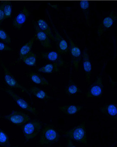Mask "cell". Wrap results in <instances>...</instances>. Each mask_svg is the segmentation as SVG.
<instances>
[{
  "label": "cell",
  "instance_id": "cell-1",
  "mask_svg": "<svg viewBox=\"0 0 117 147\" xmlns=\"http://www.w3.org/2000/svg\"><path fill=\"white\" fill-rule=\"evenodd\" d=\"M60 135L52 126L48 125L43 129L39 143L41 146H48L52 145L58 142Z\"/></svg>",
  "mask_w": 117,
  "mask_h": 147
},
{
  "label": "cell",
  "instance_id": "cell-2",
  "mask_svg": "<svg viewBox=\"0 0 117 147\" xmlns=\"http://www.w3.org/2000/svg\"><path fill=\"white\" fill-rule=\"evenodd\" d=\"M64 135L67 139H71L84 145H87L85 122H83L74 128L66 131L64 133Z\"/></svg>",
  "mask_w": 117,
  "mask_h": 147
},
{
  "label": "cell",
  "instance_id": "cell-3",
  "mask_svg": "<svg viewBox=\"0 0 117 147\" xmlns=\"http://www.w3.org/2000/svg\"><path fill=\"white\" fill-rule=\"evenodd\" d=\"M42 124L40 121L35 119L28 121L23 126V135L26 141H28L37 136L41 130Z\"/></svg>",
  "mask_w": 117,
  "mask_h": 147
},
{
  "label": "cell",
  "instance_id": "cell-4",
  "mask_svg": "<svg viewBox=\"0 0 117 147\" xmlns=\"http://www.w3.org/2000/svg\"><path fill=\"white\" fill-rule=\"evenodd\" d=\"M1 65L3 70L4 72V78L6 84L9 87L12 88H17L21 90L23 92H25L26 93L29 95L31 98L32 94L30 93L29 90L27 88H25L23 86L17 82V80L15 79L13 74L9 71V70L6 67L4 63L3 62H1Z\"/></svg>",
  "mask_w": 117,
  "mask_h": 147
},
{
  "label": "cell",
  "instance_id": "cell-5",
  "mask_svg": "<svg viewBox=\"0 0 117 147\" xmlns=\"http://www.w3.org/2000/svg\"><path fill=\"white\" fill-rule=\"evenodd\" d=\"M64 33L70 44L69 48L71 58V63L75 69L78 70L79 69L80 61L82 57V51L80 48L75 44L73 40L68 36L65 30Z\"/></svg>",
  "mask_w": 117,
  "mask_h": 147
},
{
  "label": "cell",
  "instance_id": "cell-6",
  "mask_svg": "<svg viewBox=\"0 0 117 147\" xmlns=\"http://www.w3.org/2000/svg\"><path fill=\"white\" fill-rule=\"evenodd\" d=\"M1 90L5 92L9 96H11L13 99L16 102V104L18 105V106L22 109L30 112L35 115L38 114V112L35 108L30 106L25 100L21 98L12 90L9 88H1Z\"/></svg>",
  "mask_w": 117,
  "mask_h": 147
},
{
  "label": "cell",
  "instance_id": "cell-7",
  "mask_svg": "<svg viewBox=\"0 0 117 147\" xmlns=\"http://www.w3.org/2000/svg\"><path fill=\"white\" fill-rule=\"evenodd\" d=\"M1 118L17 125H23L30 120L29 115L23 112L17 111H13L10 114L2 116Z\"/></svg>",
  "mask_w": 117,
  "mask_h": 147
},
{
  "label": "cell",
  "instance_id": "cell-8",
  "mask_svg": "<svg viewBox=\"0 0 117 147\" xmlns=\"http://www.w3.org/2000/svg\"><path fill=\"white\" fill-rule=\"evenodd\" d=\"M104 85L101 75H99L92 84L88 89L86 94L87 98H97L102 95Z\"/></svg>",
  "mask_w": 117,
  "mask_h": 147
},
{
  "label": "cell",
  "instance_id": "cell-9",
  "mask_svg": "<svg viewBox=\"0 0 117 147\" xmlns=\"http://www.w3.org/2000/svg\"><path fill=\"white\" fill-rule=\"evenodd\" d=\"M117 19L116 12L112 11L109 15L105 17L98 27L97 34L98 36H101L107 30L111 28Z\"/></svg>",
  "mask_w": 117,
  "mask_h": 147
},
{
  "label": "cell",
  "instance_id": "cell-10",
  "mask_svg": "<svg viewBox=\"0 0 117 147\" xmlns=\"http://www.w3.org/2000/svg\"><path fill=\"white\" fill-rule=\"evenodd\" d=\"M52 27L55 32L54 41L56 44L57 52L60 54H67L68 51V44L65 39L60 34L51 22Z\"/></svg>",
  "mask_w": 117,
  "mask_h": 147
},
{
  "label": "cell",
  "instance_id": "cell-11",
  "mask_svg": "<svg viewBox=\"0 0 117 147\" xmlns=\"http://www.w3.org/2000/svg\"><path fill=\"white\" fill-rule=\"evenodd\" d=\"M83 65L86 79L87 83H89L90 80L91 76L92 71V65L90 60V57L88 53L86 48L84 49L82 55Z\"/></svg>",
  "mask_w": 117,
  "mask_h": 147
},
{
  "label": "cell",
  "instance_id": "cell-12",
  "mask_svg": "<svg viewBox=\"0 0 117 147\" xmlns=\"http://www.w3.org/2000/svg\"><path fill=\"white\" fill-rule=\"evenodd\" d=\"M29 15V12L28 9L26 7H24L14 19L13 21V27L17 29H21Z\"/></svg>",
  "mask_w": 117,
  "mask_h": 147
},
{
  "label": "cell",
  "instance_id": "cell-13",
  "mask_svg": "<svg viewBox=\"0 0 117 147\" xmlns=\"http://www.w3.org/2000/svg\"><path fill=\"white\" fill-rule=\"evenodd\" d=\"M41 55L43 59L52 62V63H57L60 65V67L64 65V60L59 55V53L56 51L42 52Z\"/></svg>",
  "mask_w": 117,
  "mask_h": 147
},
{
  "label": "cell",
  "instance_id": "cell-14",
  "mask_svg": "<svg viewBox=\"0 0 117 147\" xmlns=\"http://www.w3.org/2000/svg\"><path fill=\"white\" fill-rule=\"evenodd\" d=\"M34 27L35 30L36 36L42 46L45 48H50L51 43L49 37L39 29L36 24L34 23Z\"/></svg>",
  "mask_w": 117,
  "mask_h": 147
},
{
  "label": "cell",
  "instance_id": "cell-15",
  "mask_svg": "<svg viewBox=\"0 0 117 147\" xmlns=\"http://www.w3.org/2000/svg\"><path fill=\"white\" fill-rule=\"evenodd\" d=\"M100 112L115 120H117V107L115 104H108L100 108Z\"/></svg>",
  "mask_w": 117,
  "mask_h": 147
},
{
  "label": "cell",
  "instance_id": "cell-16",
  "mask_svg": "<svg viewBox=\"0 0 117 147\" xmlns=\"http://www.w3.org/2000/svg\"><path fill=\"white\" fill-rule=\"evenodd\" d=\"M60 111L68 115H73L82 110L83 107L78 105H65L58 107Z\"/></svg>",
  "mask_w": 117,
  "mask_h": 147
},
{
  "label": "cell",
  "instance_id": "cell-17",
  "mask_svg": "<svg viewBox=\"0 0 117 147\" xmlns=\"http://www.w3.org/2000/svg\"><path fill=\"white\" fill-rule=\"evenodd\" d=\"M37 25L40 30L45 33L49 38L54 41V35L50 26L44 19L40 18L37 21Z\"/></svg>",
  "mask_w": 117,
  "mask_h": 147
},
{
  "label": "cell",
  "instance_id": "cell-18",
  "mask_svg": "<svg viewBox=\"0 0 117 147\" xmlns=\"http://www.w3.org/2000/svg\"><path fill=\"white\" fill-rule=\"evenodd\" d=\"M29 90L31 94H33L37 98L44 100H48L50 99V96L46 92L39 87L35 86H32Z\"/></svg>",
  "mask_w": 117,
  "mask_h": 147
},
{
  "label": "cell",
  "instance_id": "cell-19",
  "mask_svg": "<svg viewBox=\"0 0 117 147\" xmlns=\"http://www.w3.org/2000/svg\"><path fill=\"white\" fill-rule=\"evenodd\" d=\"M34 41L35 38H33L21 48L19 51L18 61H21L25 56L31 52Z\"/></svg>",
  "mask_w": 117,
  "mask_h": 147
},
{
  "label": "cell",
  "instance_id": "cell-20",
  "mask_svg": "<svg viewBox=\"0 0 117 147\" xmlns=\"http://www.w3.org/2000/svg\"><path fill=\"white\" fill-rule=\"evenodd\" d=\"M30 79L35 84L42 86L49 85V81L44 77L38 74L31 72L29 74Z\"/></svg>",
  "mask_w": 117,
  "mask_h": 147
},
{
  "label": "cell",
  "instance_id": "cell-21",
  "mask_svg": "<svg viewBox=\"0 0 117 147\" xmlns=\"http://www.w3.org/2000/svg\"><path fill=\"white\" fill-rule=\"evenodd\" d=\"M60 67V65L56 63H49L38 69L37 71L43 73H53L58 72Z\"/></svg>",
  "mask_w": 117,
  "mask_h": 147
},
{
  "label": "cell",
  "instance_id": "cell-22",
  "mask_svg": "<svg viewBox=\"0 0 117 147\" xmlns=\"http://www.w3.org/2000/svg\"><path fill=\"white\" fill-rule=\"evenodd\" d=\"M79 5L83 12L87 24L90 23V2L87 0H82L79 2Z\"/></svg>",
  "mask_w": 117,
  "mask_h": 147
},
{
  "label": "cell",
  "instance_id": "cell-23",
  "mask_svg": "<svg viewBox=\"0 0 117 147\" xmlns=\"http://www.w3.org/2000/svg\"><path fill=\"white\" fill-rule=\"evenodd\" d=\"M0 3L1 5L5 15V18L7 19L10 18L12 16L13 9L11 1H2Z\"/></svg>",
  "mask_w": 117,
  "mask_h": 147
},
{
  "label": "cell",
  "instance_id": "cell-24",
  "mask_svg": "<svg viewBox=\"0 0 117 147\" xmlns=\"http://www.w3.org/2000/svg\"><path fill=\"white\" fill-rule=\"evenodd\" d=\"M21 61L28 66H35L36 63V55L33 52L31 51L25 56Z\"/></svg>",
  "mask_w": 117,
  "mask_h": 147
},
{
  "label": "cell",
  "instance_id": "cell-25",
  "mask_svg": "<svg viewBox=\"0 0 117 147\" xmlns=\"http://www.w3.org/2000/svg\"><path fill=\"white\" fill-rule=\"evenodd\" d=\"M79 90H80L77 85L72 81V80L70 79L68 85L65 87V93L69 95H73L78 93Z\"/></svg>",
  "mask_w": 117,
  "mask_h": 147
},
{
  "label": "cell",
  "instance_id": "cell-26",
  "mask_svg": "<svg viewBox=\"0 0 117 147\" xmlns=\"http://www.w3.org/2000/svg\"><path fill=\"white\" fill-rule=\"evenodd\" d=\"M0 146L6 147L11 146L8 136L1 128H0Z\"/></svg>",
  "mask_w": 117,
  "mask_h": 147
},
{
  "label": "cell",
  "instance_id": "cell-27",
  "mask_svg": "<svg viewBox=\"0 0 117 147\" xmlns=\"http://www.w3.org/2000/svg\"><path fill=\"white\" fill-rule=\"evenodd\" d=\"M0 39L7 44H9L11 42L10 36L6 31L1 28H0Z\"/></svg>",
  "mask_w": 117,
  "mask_h": 147
},
{
  "label": "cell",
  "instance_id": "cell-28",
  "mask_svg": "<svg viewBox=\"0 0 117 147\" xmlns=\"http://www.w3.org/2000/svg\"><path fill=\"white\" fill-rule=\"evenodd\" d=\"M12 49L3 42H0V51H11Z\"/></svg>",
  "mask_w": 117,
  "mask_h": 147
},
{
  "label": "cell",
  "instance_id": "cell-29",
  "mask_svg": "<svg viewBox=\"0 0 117 147\" xmlns=\"http://www.w3.org/2000/svg\"><path fill=\"white\" fill-rule=\"evenodd\" d=\"M5 19L6 18H5V15H4V13L3 10L1 5L0 3V25Z\"/></svg>",
  "mask_w": 117,
  "mask_h": 147
},
{
  "label": "cell",
  "instance_id": "cell-30",
  "mask_svg": "<svg viewBox=\"0 0 117 147\" xmlns=\"http://www.w3.org/2000/svg\"><path fill=\"white\" fill-rule=\"evenodd\" d=\"M72 140L70 139H67V147H75V145L73 144L72 142Z\"/></svg>",
  "mask_w": 117,
  "mask_h": 147
}]
</instances>
